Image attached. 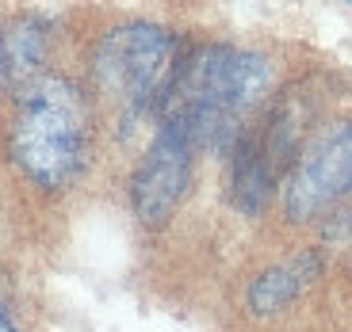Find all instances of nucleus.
Masks as SVG:
<instances>
[{
	"instance_id": "f257e3e1",
	"label": "nucleus",
	"mask_w": 352,
	"mask_h": 332,
	"mask_svg": "<svg viewBox=\"0 0 352 332\" xmlns=\"http://www.w3.org/2000/svg\"><path fill=\"white\" fill-rule=\"evenodd\" d=\"M272 84V65L256 50L199 46L188 62H176L161 115H176L192 130L195 149H234L241 119Z\"/></svg>"
},
{
	"instance_id": "f03ea898",
	"label": "nucleus",
	"mask_w": 352,
	"mask_h": 332,
	"mask_svg": "<svg viewBox=\"0 0 352 332\" xmlns=\"http://www.w3.org/2000/svg\"><path fill=\"white\" fill-rule=\"evenodd\" d=\"M8 149L19 172L46 191H65L92 157V107L69 77L38 73L16 88Z\"/></svg>"
},
{
	"instance_id": "7ed1b4c3",
	"label": "nucleus",
	"mask_w": 352,
	"mask_h": 332,
	"mask_svg": "<svg viewBox=\"0 0 352 332\" xmlns=\"http://www.w3.org/2000/svg\"><path fill=\"white\" fill-rule=\"evenodd\" d=\"M176 73V35L150 19H131L100 35L92 46V77L100 92L131 115L165 104Z\"/></svg>"
},
{
	"instance_id": "20e7f679",
	"label": "nucleus",
	"mask_w": 352,
	"mask_h": 332,
	"mask_svg": "<svg viewBox=\"0 0 352 332\" xmlns=\"http://www.w3.org/2000/svg\"><path fill=\"white\" fill-rule=\"evenodd\" d=\"M352 195V119L326 126L302 145L283 187V214L291 222H314Z\"/></svg>"
},
{
	"instance_id": "39448f33",
	"label": "nucleus",
	"mask_w": 352,
	"mask_h": 332,
	"mask_svg": "<svg viewBox=\"0 0 352 332\" xmlns=\"http://www.w3.org/2000/svg\"><path fill=\"white\" fill-rule=\"evenodd\" d=\"M192 130L176 115H161L157 134L131 176V206L142 226H165L173 218V210L180 206L188 184H192Z\"/></svg>"
},
{
	"instance_id": "423d86ee",
	"label": "nucleus",
	"mask_w": 352,
	"mask_h": 332,
	"mask_svg": "<svg viewBox=\"0 0 352 332\" xmlns=\"http://www.w3.org/2000/svg\"><path fill=\"white\" fill-rule=\"evenodd\" d=\"M322 275V256L314 248H302V252L287 256V260L264 268L245 290V309L253 317H276L310 287V283Z\"/></svg>"
},
{
	"instance_id": "0eeeda50",
	"label": "nucleus",
	"mask_w": 352,
	"mask_h": 332,
	"mask_svg": "<svg viewBox=\"0 0 352 332\" xmlns=\"http://www.w3.org/2000/svg\"><path fill=\"white\" fill-rule=\"evenodd\" d=\"M276 191V168L268 165L261 138L241 134L238 145L230 149V195L245 214H261Z\"/></svg>"
},
{
	"instance_id": "6e6552de",
	"label": "nucleus",
	"mask_w": 352,
	"mask_h": 332,
	"mask_svg": "<svg viewBox=\"0 0 352 332\" xmlns=\"http://www.w3.org/2000/svg\"><path fill=\"white\" fill-rule=\"evenodd\" d=\"M4 54H8V77H16L19 84L38 77L46 62V23L35 16L19 19L4 35Z\"/></svg>"
},
{
	"instance_id": "1a4fd4ad",
	"label": "nucleus",
	"mask_w": 352,
	"mask_h": 332,
	"mask_svg": "<svg viewBox=\"0 0 352 332\" xmlns=\"http://www.w3.org/2000/svg\"><path fill=\"white\" fill-rule=\"evenodd\" d=\"M0 332H19V324L12 321V313H8V306L0 302Z\"/></svg>"
},
{
	"instance_id": "9d476101",
	"label": "nucleus",
	"mask_w": 352,
	"mask_h": 332,
	"mask_svg": "<svg viewBox=\"0 0 352 332\" xmlns=\"http://www.w3.org/2000/svg\"><path fill=\"white\" fill-rule=\"evenodd\" d=\"M8 84V54H4V35H0V88Z\"/></svg>"
}]
</instances>
